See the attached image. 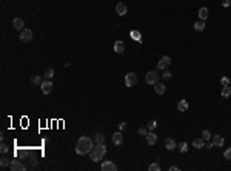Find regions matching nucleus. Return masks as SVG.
<instances>
[{
    "label": "nucleus",
    "mask_w": 231,
    "mask_h": 171,
    "mask_svg": "<svg viewBox=\"0 0 231 171\" xmlns=\"http://www.w3.org/2000/svg\"><path fill=\"white\" fill-rule=\"evenodd\" d=\"M222 5H224L225 8H228V6L231 5V0H224V2H222Z\"/></svg>",
    "instance_id": "obj_38"
},
{
    "label": "nucleus",
    "mask_w": 231,
    "mask_h": 171,
    "mask_svg": "<svg viewBox=\"0 0 231 171\" xmlns=\"http://www.w3.org/2000/svg\"><path fill=\"white\" fill-rule=\"evenodd\" d=\"M93 147H94V144H93V139H91V137H86V136H83V137H80V139L77 140V145H76V153H77V154H80V156H83V154H88V153L93 150Z\"/></svg>",
    "instance_id": "obj_1"
},
{
    "label": "nucleus",
    "mask_w": 231,
    "mask_h": 171,
    "mask_svg": "<svg viewBox=\"0 0 231 171\" xmlns=\"http://www.w3.org/2000/svg\"><path fill=\"white\" fill-rule=\"evenodd\" d=\"M170 63H171V57L170 56H163L159 60V63H157V69H166V66H170Z\"/></svg>",
    "instance_id": "obj_7"
},
{
    "label": "nucleus",
    "mask_w": 231,
    "mask_h": 171,
    "mask_svg": "<svg viewBox=\"0 0 231 171\" xmlns=\"http://www.w3.org/2000/svg\"><path fill=\"white\" fill-rule=\"evenodd\" d=\"M31 39H32V31L28 29V28L22 29V32H20V40H22L23 43H28V42H31Z\"/></svg>",
    "instance_id": "obj_5"
},
{
    "label": "nucleus",
    "mask_w": 231,
    "mask_h": 171,
    "mask_svg": "<svg viewBox=\"0 0 231 171\" xmlns=\"http://www.w3.org/2000/svg\"><path fill=\"white\" fill-rule=\"evenodd\" d=\"M154 91H156V94H165V91H166V88H165V85L163 83H156V86H154Z\"/></svg>",
    "instance_id": "obj_20"
},
{
    "label": "nucleus",
    "mask_w": 231,
    "mask_h": 171,
    "mask_svg": "<svg viewBox=\"0 0 231 171\" xmlns=\"http://www.w3.org/2000/svg\"><path fill=\"white\" fill-rule=\"evenodd\" d=\"M116 11H117V14L122 17V15H125V14L128 12V8H126V5H125V3H117Z\"/></svg>",
    "instance_id": "obj_12"
},
{
    "label": "nucleus",
    "mask_w": 231,
    "mask_h": 171,
    "mask_svg": "<svg viewBox=\"0 0 231 171\" xmlns=\"http://www.w3.org/2000/svg\"><path fill=\"white\" fill-rule=\"evenodd\" d=\"M9 170L11 171H23L25 170V165H23L20 161L14 159V161H11V164H9Z\"/></svg>",
    "instance_id": "obj_8"
},
{
    "label": "nucleus",
    "mask_w": 231,
    "mask_h": 171,
    "mask_svg": "<svg viewBox=\"0 0 231 171\" xmlns=\"http://www.w3.org/2000/svg\"><path fill=\"white\" fill-rule=\"evenodd\" d=\"M12 26L15 28V29H19V31H22V29H25L23 26H25V22L22 20V19H19V17H15L14 20H12Z\"/></svg>",
    "instance_id": "obj_13"
},
{
    "label": "nucleus",
    "mask_w": 231,
    "mask_h": 171,
    "mask_svg": "<svg viewBox=\"0 0 231 171\" xmlns=\"http://www.w3.org/2000/svg\"><path fill=\"white\" fill-rule=\"evenodd\" d=\"M176 147H177V144H176L174 139H171V137H166V139H165V148H166L168 151L176 150Z\"/></svg>",
    "instance_id": "obj_10"
},
{
    "label": "nucleus",
    "mask_w": 231,
    "mask_h": 171,
    "mask_svg": "<svg viewBox=\"0 0 231 171\" xmlns=\"http://www.w3.org/2000/svg\"><path fill=\"white\" fill-rule=\"evenodd\" d=\"M156 127H157V120H149V122H148V125H146V128H148L149 131L156 130Z\"/></svg>",
    "instance_id": "obj_28"
},
{
    "label": "nucleus",
    "mask_w": 231,
    "mask_h": 171,
    "mask_svg": "<svg viewBox=\"0 0 231 171\" xmlns=\"http://www.w3.org/2000/svg\"><path fill=\"white\" fill-rule=\"evenodd\" d=\"M137 133H139L140 136H143V137H146V134H148V131H146L145 128H139V130H137Z\"/></svg>",
    "instance_id": "obj_35"
},
{
    "label": "nucleus",
    "mask_w": 231,
    "mask_h": 171,
    "mask_svg": "<svg viewBox=\"0 0 231 171\" xmlns=\"http://www.w3.org/2000/svg\"><path fill=\"white\" fill-rule=\"evenodd\" d=\"M220 83H222V86H230V79H228V77H222V79H220Z\"/></svg>",
    "instance_id": "obj_32"
},
{
    "label": "nucleus",
    "mask_w": 231,
    "mask_h": 171,
    "mask_svg": "<svg viewBox=\"0 0 231 171\" xmlns=\"http://www.w3.org/2000/svg\"><path fill=\"white\" fill-rule=\"evenodd\" d=\"M136 83H137V74H134V73H128V74L125 76V85H126L128 88H132Z\"/></svg>",
    "instance_id": "obj_4"
},
{
    "label": "nucleus",
    "mask_w": 231,
    "mask_h": 171,
    "mask_svg": "<svg viewBox=\"0 0 231 171\" xmlns=\"http://www.w3.org/2000/svg\"><path fill=\"white\" fill-rule=\"evenodd\" d=\"M170 171H179V167H170Z\"/></svg>",
    "instance_id": "obj_39"
},
{
    "label": "nucleus",
    "mask_w": 231,
    "mask_h": 171,
    "mask_svg": "<svg viewBox=\"0 0 231 171\" xmlns=\"http://www.w3.org/2000/svg\"><path fill=\"white\" fill-rule=\"evenodd\" d=\"M159 79H160V74H159L157 71H149V73H146V76H145V82H146L148 85H156V83L159 82Z\"/></svg>",
    "instance_id": "obj_3"
},
{
    "label": "nucleus",
    "mask_w": 231,
    "mask_h": 171,
    "mask_svg": "<svg viewBox=\"0 0 231 171\" xmlns=\"http://www.w3.org/2000/svg\"><path fill=\"white\" fill-rule=\"evenodd\" d=\"M193 145H194V148H197V150H200V148H204V147H205V140H204L202 137H199V139H194V142H193Z\"/></svg>",
    "instance_id": "obj_22"
},
{
    "label": "nucleus",
    "mask_w": 231,
    "mask_h": 171,
    "mask_svg": "<svg viewBox=\"0 0 231 171\" xmlns=\"http://www.w3.org/2000/svg\"><path fill=\"white\" fill-rule=\"evenodd\" d=\"M159 170H160V165L157 162H154V164L149 165V171H159Z\"/></svg>",
    "instance_id": "obj_31"
},
{
    "label": "nucleus",
    "mask_w": 231,
    "mask_h": 171,
    "mask_svg": "<svg viewBox=\"0 0 231 171\" xmlns=\"http://www.w3.org/2000/svg\"><path fill=\"white\" fill-rule=\"evenodd\" d=\"M107 154V147L105 144H96V147H93V150L90 151V159L93 162H100Z\"/></svg>",
    "instance_id": "obj_2"
},
{
    "label": "nucleus",
    "mask_w": 231,
    "mask_h": 171,
    "mask_svg": "<svg viewBox=\"0 0 231 171\" xmlns=\"http://www.w3.org/2000/svg\"><path fill=\"white\" fill-rule=\"evenodd\" d=\"M179 150H180V153H187V151H188V145H187V142L179 144Z\"/></svg>",
    "instance_id": "obj_30"
},
{
    "label": "nucleus",
    "mask_w": 231,
    "mask_h": 171,
    "mask_svg": "<svg viewBox=\"0 0 231 171\" xmlns=\"http://www.w3.org/2000/svg\"><path fill=\"white\" fill-rule=\"evenodd\" d=\"M188 106H190V105H188V102H187L185 99H182V100L177 103V110L182 111V113H183V111H188Z\"/></svg>",
    "instance_id": "obj_16"
},
{
    "label": "nucleus",
    "mask_w": 231,
    "mask_h": 171,
    "mask_svg": "<svg viewBox=\"0 0 231 171\" xmlns=\"http://www.w3.org/2000/svg\"><path fill=\"white\" fill-rule=\"evenodd\" d=\"M43 80H42V77L40 76H34V77H31V83H34V85H40Z\"/></svg>",
    "instance_id": "obj_27"
},
{
    "label": "nucleus",
    "mask_w": 231,
    "mask_h": 171,
    "mask_svg": "<svg viewBox=\"0 0 231 171\" xmlns=\"http://www.w3.org/2000/svg\"><path fill=\"white\" fill-rule=\"evenodd\" d=\"M204 29H205V20H199V22H196V23H194V31L202 32Z\"/></svg>",
    "instance_id": "obj_19"
},
{
    "label": "nucleus",
    "mask_w": 231,
    "mask_h": 171,
    "mask_svg": "<svg viewBox=\"0 0 231 171\" xmlns=\"http://www.w3.org/2000/svg\"><path fill=\"white\" fill-rule=\"evenodd\" d=\"M231 96V88L230 86H224L222 88V97H230Z\"/></svg>",
    "instance_id": "obj_26"
},
{
    "label": "nucleus",
    "mask_w": 231,
    "mask_h": 171,
    "mask_svg": "<svg viewBox=\"0 0 231 171\" xmlns=\"http://www.w3.org/2000/svg\"><path fill=\"white\" fill-rule=\"evenodd\" d=\"M0 151H2L3 154H6V153L9 151V147H8L6 144H2V145H0Z\"/></svg>",
    "instance_id": "obj_33"
},
{
    "label": "nucleus",
    "mask_w": 231,
    "mask_h": 171,
    "mask_svg": "<svg viewBox=\"0 0 231 171\" xmlns=\"http://www.w3.org/2000/svg\"><path fill=\"white\" fill-rule=\"evenodd\" d=\"M208 15H210L208 8H200V9H199V19H200V20H207Z\"/></svg>",
    "instance_id": "obj_18"
},
{
    "label": "nucleus",
    "mask_w": 231,
    "mask_h": 171,
    "mask_svg": "<svg viewBox=\"0 0 231 171\" xmlns=\"http://www.w3.org/2000/svg\"><path fill=\"white\" fill-rule=\"evenodd\" d=\"M111 139H113V144H114V145H122V142H123V136H122V131H117V133H114Z\"/></svg>",
    "instance_id": "obj_11"
},
{
    "label": "nucleus",
    "mask_w": 231,
    "mask_h": 171,
    "mask_svg": "<svg viewBox=\"0 0 231 171\" xmlns=\"http://www.w3.org/2000/svg\"><path fill=\"white\" fill-rule=\"evenodd\" d=\"M94 139H96V144H103V142H105V136H103L102 133H97V134L94 136Z\"/></svg>",
    "instance_id": "obj_24"
},
{
    "label": "nucleus",
    "mask_w": 231,
    "mask_h": 171,
    "mask_svg": "<svg viewBox=\"0 0 231 171\" xmlns=\"http://www.w3.org/2000/svg\"><path fill=\"white\" fill-rule=\"evenodd\" d=\"M146 142H148V145L157 144V136H156L154 133H148V134H146Z\"/></svg>",
    "instance_id": "obj_17"
},
{
    "label": "nucleus",
    "mask_w": 231,
    "mask_h": 171,
    "mask_svg": "<svg viewBox=\"0 0 231 171\" xmlns=\"http://www.w3.org/2000/svg\"><path fill=\"white\" fill-rule=\"evenodd\" d=\"M202 139L207 142V140H211V133L208 131V130H204L202 131Z\"/></svg>",
    "instance_id": "obj_25"
},
{
    "label": "nucleus",
    "mask_w": 231,
    "mask_h": 171,
    "mask_svg": "<svg viewBox=\"0 0 231 171\" xmlns=\"http://www.w3.org/2000/svg\"><path fill=\"white\" fill-rule=\"evenodd\" d=\"M129 35H131V39H134V40H136V42H139V43H140V42H142V34H140V32H139V31H137V29H132V31H131V34H129Z\"/></svg>",
    "instance_id": "obj_21"
},
{
    "label": "nucleus",
    "mask_w": 231,
    "mask_h": 171,
    "mask_svg": "<svg viewBox=\"0 0 231 171\" xmlns=\"http://www.w3.org/2000/svg\"><path fill=\"white\" fill-rule=\"evenodd\" d=\"M125 128H126V123H125V122H122V123H119V130H120V131H123Z\"/></svg>",
    "instance_id": "obj_37"
},
{
    "label": "nucleus",
    "mask_w": 231,
    "mask_h": 171,
    "mask_svg": "<svg viewBox=\"0 0 231 171\" xmlns=\"http://www.w3.org/2000/svg\"><path fill=\"white\" fill-rule=\"evenodd\" d=\"M114 51L117 54H123V52H125V43H123L122 40H117L114 43Z\"/></svg>",
    "instance_id": "obj_14"
},
{
    "label": "nucleus",
    "mask_w": 231,
    "mask_h": 171,
    "mask_svg": "<svg viewBox=\"0 0 231 171\" xmlns=\"http://www.w3.org/2000/svg\"><path fill=\"white\" fill-rule=\"evenodd\" d=\"M40 88H42V93L43 94H49L51 91H52V88H54V85H52V82L51 80H43L42 83H40Z\"/></svg>",
    "instance_id": "obj_6"
},
{
    "label": "nucleus",
    "mask_w": 231,
    "mask_h": 171,
    "mask_svg": "<svg viewBox=\"0 0 231 171\" xmlns=\"http://www.w3.org/2000/svg\"><path fill=\"white\" fill-rule=\"evenodd\" d=\"M102 171H117V165L111 161H105L102 164Z\"/></svg>",
    "instance_id": "obj_9"
},
{
    "label": "nucleus",
    "mask_w": 231,
    "mask_h": 171,
    "mask_svg": "<svg viewBox=\"0 0 231 171\" xmlns=\"http://www.w3.org/2000/svg\"><path fill=\"white\" fill-rule=\"evenodd\" d=\"M43 76H45V79L51 80V77L54 76V69H52V68H46V69H45V74H43Z\"/></svg>",
    "instance_id": "obj_23"
},
{
    "label": "nucleus",
    "mask_w": 231,
    "mask_h": 171,
    "mask_svg": "<svg viewBox=\"0 0 231 171\" xmlns=\"http://www.w3.org/2000/svg\"><path fill=\"white\" fill-rule=\"evenodd\" d=\"M224 157H225L227 161H231V148H228V150L224 153Z\"/></svg>",
    "instance_id": "obj_34"
},
{
    "label": "nucleus",
    "mask_w": 231,
    "mask_h": 171,
    "mask_svg": "<svg viewBox=\"0 0 231 171\" xmlns=\"http://www.w3.org/2000/svg\"><path fill=\"white\" fill-rule=\"evenodd\" d=\"M9 164H11L9 159H6V157H2V159H0V167H2V168H6Z\"/></svg>",
    "instance_id": "obj_29"
},
{
    "label": "nucleus",
    "mask_w": 231,
    "mask_h": 171,
    "mask_svg": "<svg viewBox=\"0 0 231 171\" xmlns=\"http://www.w3.org/2000/svg\"><path fill=\"white\" fill-rule=\"evenodd\" d=\"M162 77H163L165 80H170V79H171V73H168V71H165V73L162 74Z\"/></svg>",
    "instance_id": "obj_36"
},
{
    "label": "nucleus",
    "mask_w": 231,
    "mask_h": 171,
    "mask_svg": "<svg viewBox=\"0 0 231 171\" xmlns=\"http://www.w3.org/2000/svg\"><path fill=\"white\" fill-rule=\"evenodd\" d=\"M213 144H214V147H224V144H225V140H224V137L222 136H219V134H216V136H213Z\"/></svg>",
    "instance_id": "obj_15"
}]
</instances>
